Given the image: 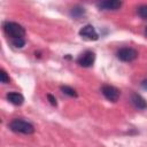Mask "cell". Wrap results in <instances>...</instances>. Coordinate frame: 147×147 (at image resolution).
<instances>
[{"label":"cell","mask_w":147,"mask_h":147,"mask_svg":"<svg viewBox=\"0 0 147 147\" xmlns=\"http://www.w3.org/2000/svg\"><path fill=\"white\" fill-rule=\"evenodd\" d=\"M11 44L16 48H22L25 45V39L24 38H15V39H11Z\"/></svg>","instance_id":"4fadbf2b"},{"label":"cell","mask_w":147,"mask_h":147,"mask_svg":"<svg viewBox=\"0 0 147 147\" xmlns=\"http://www.w3.org/2000/svg\"><path fill=\"white\" fill-rule=\"evenodd\" d=\"M145 34L147 36V26H146V29H145Z\"/></svg>","instance_id":"e0dca14e"},{"label":"cell","mask_w":147,"mask_h":147,"mask_svg":"<svg viewBox=\"0 0 147 147\" xmlns=\"http://www.w3.org/2000/svg\"><path fill=\"white\" fill-rule=\"evenodd\" d=\"M3 30H5L6 34L9 36L11 39L23 38L25 34V29L16 22H9V21L5 22L3 23Z\"/></svg>","instance_id":"7a4b0ae2"},{"label":"cell","mask_w":147,"mask_h":147,"mask_svg":"<svg viewBox=\"0 0 147 147\" xmlns=\"http://www.w3.org/2000/svg\"><path fill=\"white\" fill-rule=\"evenodd\" d=\"M8 127L15 132V133H22V134H32L34 133V126L24 119L21 118H14L10 121V123L8 124Z\"/></svg>","instance_id":"6da1fadb"},{"label":"cell","mask_w":147,"mask_h":147,"mask_svg":"<svg viewBox=\"0 0 147 147\" xmlns=\"http://www.w3.org/2000/svg\"><path fill=\"white\" fill-rule=\"evenodd\" d=\"M60 90L62 91V93H64L65 95H68L70 98H77L78 96V93L76 92V90L70 87V86H68V85H62L60 87Z\"/></svg>","instance_id":"8fae6325"},{"label":"cell","mask_w":147,"mask_h":147,"mask_svg":"<svg viewBox=\"0 0 147 147\" xmlns=\"http://www.w3.org/2000/svg\"><path fill=\"white\" fill-rule=\"evenodd\" d=\"M116 56L123 62H132L138 57V51L132 47H123L117 51Z\"/></svg>","instance_id":"3957f363"},{"label":"cell","mask_w":147,"mask_h":147,"mask_svg":"<svg viewBox=\"0 0 147 147\" xmlns=\"http://www.w3.org/2000/svg\"><path fill=\"white\" fill-rule=\"evenodd\" d=\"M0 80H1V83H3V84H7V83H9V76H8V74L3 70V69H1L0 70Z\"/></svg>","instance_id":"5bb4252c"},{"label":"cell","mask_w":147,"mask_h":147,"mask_svg":"<svg viewBox=\"0 0 147 147\" xmlns=\"http://www.w3.org/2000/svg\"><path fill=\"white\" fill-rule=\"evenodd\" d=\"M101 93L110 102H116L119 99V95H121L119 90L116 88L115 86H111V85H103L101 87Z\"/></svg>","instance_id":"277c9868"},{"label":"cell","mask_w":147,"mask_h":147,"mask_svg":"<svg viewBox=\"0 0 147 147\" xmlns=\"http://www.w3.org/2000/svg\"><path fill=\"white\" fill-rule=\"evenodd\" d=\"M137 13L142 20H147V5H140L137 9Z\"/></svg>","instance_id":"7c38bea8"},{"label":"cell","mask_w":147,"mask_h":147,"mask_svg":"<svg viewBox=\"0 0 147 147\" xmlns=\"http://www.w3.org/2000/svg\"><path fill=\"white\" fill-rule=\"evenodd\" d=\"M6 98L10 103H13L15 106H21L24 102V96L18 92H9V93H7Z\"/></svg>","instance_id":"9c48e42d"},{"label":"cell","mask_w":147,"mask_h":147,"mask_svg":"<svg viewBox=\"0 0 147 147\" xmlns=\"http://www.w3.org/2000/svg\"><path fill=\"white\" fill-rule=\"evenodd\" d=\"M94 59H95L94 53L91 52V51H86V52H84V53L77 59V63H78L80 67L90 68V67L93 65V63H94Z\"/></svg>","instance_id":"8992f818"},{"label":"cell","mask_w":147,"mask_h":147,"mask_svg":"<svg viewBox=\"0 0 147 147\" xmlns=\"http://www.w3.org/2000/svg\"><path fill=\"white\" fill-rule=\"evenodd\" d=\"M70 15L74 17V18H80L82 16L85 15V9L84 7H80V6H75L70 9Z\"/></svg>","instance_id":"30bf717a"},{"label":"cell","mask_w":147,"mask_h":147,"mask_svg":"<svg viewBox=\"0 0 147 147\" xmlns=\"http://www.w3.org/2000/svg\"><path fill=\"white\" fill-rule=\"evenodd\" d=\"M131 102L137 109H140V110L147 109V101L138 93H133L131 95Z\"/></svg>","instance_id":"ba28073f"},{"label":"cell","mask_w":147,"mask_h":147,"mask_svg":"<svg viewBox=\"0 0 147 147\" xmlns=\"http://www.w3.org/2000/svg\"><path fill=\"white\" fill-rule=\"evenodd\" d=\"M140 85H141V87H142L144 90H147V78H146V79H144V80H141Z\"/></svg>","instance_id":"2e32d148"},{"label":"cell","mask_w":147,"mask_h":147,"mask_svg":"<svg viewBox=\"0 0 147 147\" xmlns=\"http://www.w3.org/2000/svg\"><path fill=\"white\" fill-rule=\"evenodd\" d=\"M79 36L86 40H90V41H94V40H98L99 39V34L96 32V30L94 29L93 25L91 24H86L84 25L80 30H79Z\"/></svg>","instance_id":"5b68a950"},{"label":"cell","mask_w":147,"mask_h":147,"mask_svg":"<svg viewBox=\"0 0 147 147\" xmlns=\"http://www.w3.org/2000/svg\"><path fill=\"white\" fill-rule=\"evenodd\" d=\"M98 8L101 10H118L122 7V1L119 0H106L96 3Z\"/></svg>","instance_id":"52a82bcc"},{"label":"cell","mask_w":147,"mask_h":147,"mask_svg":"<svg viewBox=\"0 0 147 147\" xmlns=\"http://www.w3.org/2000/svg\"><path fill=\"white\" fill-rule=\"evenodd\" d=\"M47 99H48V101H49V103L52 105V106H54V107H56L57 106V102H56V99L52 95V94H47Z\"/></svg>","instance_id":"9a60e30c"}]
</instances>
